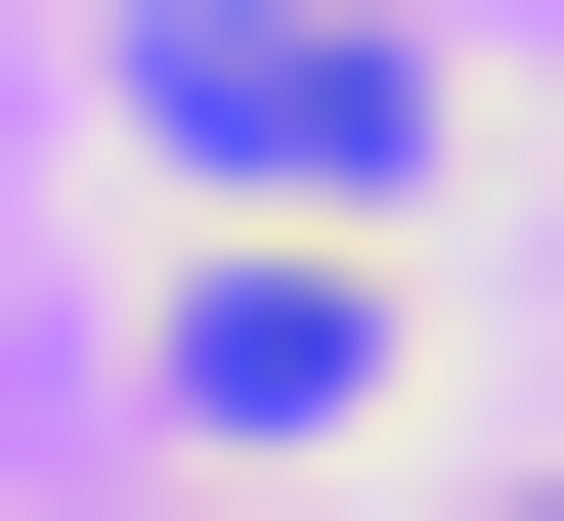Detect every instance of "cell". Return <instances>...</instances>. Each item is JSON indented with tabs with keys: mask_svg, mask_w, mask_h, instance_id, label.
<instances>
[{
	"mask_svg": "<svg viewBox=\"0 0 564 521\" xmlns=\"http://www.w3.org/2000/svg\"><path fill=\"white\" fill-rule=\"evenodd\" d=\"M131 87H174V174H304V218L434 131V44H391V0H131Z\"/></svg>",
	"mask_w": 564,
	"mask_h": 521,
	"instance_id": "6da1fadb",
	"label": "cell"
},
{
	"mask_svg": "<svg viewBox=\"0 0 564 521\" xmlns=\"http://www.w3.org/2000/svg\"><path fill=\"white\" fill-rule=\"evenodd\" d=\"M391 348H434V304H391L348 218H217V261H174V435H391Z\"/></svg>",
	"mask_w": 564,
	"mask_h": 521,
	"instance_id": "7a4b0ae2",
	"label": "cell"
},
{
	"mask_svg": "<svg viewBox=\"0 0 564 521\" xmlns=\"http://www.w3.org/2000/svg\"><path fill=\"white\" fill-rule=\"evenodd\" d=\"M478 521H564V478H478Z\"/></svg>",
	"mask_w": 564,
	"mask_h": 521,
	"instance_id": "3957f363",
	"label": "cell"
}]
</instances>
